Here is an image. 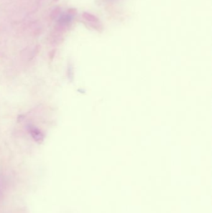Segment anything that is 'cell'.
Segmentation results:
<instances>
[{"label": "cell", "instance_id": "obj_2", "mask_svg": "<svg viewBox=\"0 0 212 213\" xmlns=\"http://www.w3.org/2000/svg\"><path fill=\"white\" fill-rule=\"evenodd\" d=\"M72 20V16L69 14L62 15L59 19V22L62 24H67Z\"/></svg>", "mask_w": 212, "mask_h": 213}, {"label": "cell", "instance_id": "obj_1", "mask_svg": "<svg viewBox=\"0 0 212 213\" xmlns=\"http://www.w3.org/2000/svg\"><path fill=\"white\" fill-rule=\"evenodd\" d=\"M29 131L34 139V140L39 144H41L44 141V135L43 133L36 127L35 126H29Z\"/></svg>", "mask_w": 212, "mask_h": 213}]
</instances>
